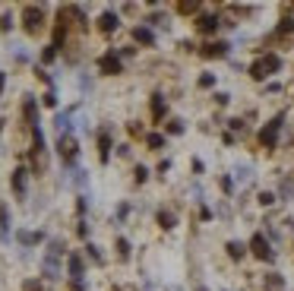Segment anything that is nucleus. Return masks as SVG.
Wrapping results in <instances>:
<instances>
[{
  "instance_id": "19",
  "label": "nucleus",
  "mask_w": 294,
  "mask_h": 291,
  "mask_svg": "<svg viewBox=\"0 0 294 291\" xmlns=\"http://www.w3.org/2000/svg\"><path fill=\"white\" fill-rule=\"evenodd\" d=\"M228 253H231L234 260H241V257H244V247H241V244H234V241H231V244H228Z\"/></svg>"
},
{
  "instance_id": "26",
  "label": "nucleus",
  "mask_w": 294,
  "mask_h": 291,
  "mask_svg": "<svg viewBox=\"0 0 294 291\" xmlns=\"http://www.w3.org/2000/svg\"><path fill=\"white\" fill-rule=\"evenodd\" d=\"M0 89H4V73H0Z\"/></svg>"
},
{
  "instance_id": "13",
  "label": "nucleus",
  "mask_w": 294,
  "mask_h": 291,
  "mask_svg": "<svg viewBox=\"0 0 294 291\" xmlns=\"http://www.w3.org/2000/svg\"><path fill=\"white\" fill-rule=\"evenodd\" d=\"M98 26H101V32H114V29H117V16H114V13H104V16L98 19Z\"/></svg>"
},
{
  "instance_id": "5",
  "label": "nucleus",
  "mask_w": 294,
  "mask_h": 291,
  "mask_svg": "<svg viewBox=\"0 0 294 291\" xmlns=\"http://www.w3.org/2000/svg\"><path fill=\"white\" fill-rule=\"evenodd\" d=\"M57 149H61L64 161H73V158H76V139H73V133H64L61 143H57Z\"/></svg>"
},
{
  "instance_id": "7",
  "label": "nucleus",
  "mask_w": 294,
  "mask_h": 291,
  "mask_svg": "<svg viewBox=\"0 0 294 291\" xmlns=\"http://www.w3.org/2000/svg\"><path fill=\"white\" fill-rule=\"evenodd\" d=\"M98 155H101V161H108V155H111V133L108 130L98 133Z\"/></svg>"
},
{
  "instance_id": "10",
  "label": "nucleus",
  "mask_w": 294,
  "mask_h": 291,
  "mask_svg": "<svg viewBox=\"0 0 294 291\" xmlns=\"http://www.w3.org/2000/svg\"><path fill=\"white\" fill-rule=\"evenodd\" d=\"M70 275H73V282L79 285V278H82V260L76 257V253L70 257Z\"/></svg>"
},
{
  "instance_id": "20",
  "label": "nucleus",
  "mask_w": 294,
  "mask_h": 291,
  "mask_svg": "<svg viewBox=\"0 0 294 291\" xmlns=\"http://www.w3.org/2000/svg\"><path fill=\"white\" fill-rule=\"evenodd\" d=\"M161 111H164V101H161V95H155V101H152V114L161 118Z\"/></svg>"
},
{
  "instance_id": "11",
  "label": "nucleus",
  "mask_w": 294,
  "mask_h": 291,
  "mask_svg": "<svg viewBox=\"0 0 294 291\" xmlns=\"http://www.w3.org/2000/svg\"><path fill=\"white\" fill-rule=\"evenodd\" d=\"M203 54H206V57H225V54H228V44H225V41H218V44H209V48H206Z\"/></svg>"
},
{
  "instance_id": "3",
  "label": "nucleus",
  "mask_w": 294,
  "mask_h": 291,
  "mask_svg": "<svg viewBox=\"0 0 294 291\" xmlns=\"http://www.w3.org/2000/svg\"><path fill=\"white\" fill-rule=\"evenodd\" d=\"M278 130H281V114H278L275 121H269V127H263V133H260V143L272 149V146H275V139H278Z\"/></svg>"
},
{
  "instance_id": "18",
  "label": "nucleus",
  "mask_w": 294,
  "mask_h": 291,
  "mask_svg": "<svg viewBox=\"0 0 294 291\" xmlns=\"http://www.w3.org/2000/svg\"><path fill=\"white\" fill-rule=\"evenodd\" d=\"M146 143H149L152 149H161V146H164V139H161L158 133H149V136H146Z\"/></svg>"
},
{
  "instance_id": "21",
  "label": "nucleus",
  "mask_w": 294,
  "mask_h": 291,
  "mask_svg": "<svg viewBox=\"0 0 294 291\" xmlns=\"http://www.w3.org/2000/svg\"><path fill=\"white\" fill-rule=\"evenodd\" d=\"M117 253H121V257H124V260H127V257H130V244H127L124 238H121V241H117Z\"/></svg>"
},
{
  "instance_id": "17",
  "label": "nucleus",
  "mask_w": 294,
  "mask_h": 291,
  "mask_svg": "<svg viewBox=\"0 0 294 291\" xmlns=\"http://www.w3.org/2000/svg\"><path fill=\"white\" fill-rule=\"evenodd\" d=\"M158 225L161 228H174V215L171 212H158Z\"/></svg>"
},
{
  "instance_id": "25",
  "label": "nucleus",
  "mask_w": 294,
  "mask_h": 291,
  "mask_svg": "<svg viewBox=\"0 0 294 291\" xmlns=\"http://www.w3.org/2000/svg\"><path fill=\"white\" fill-rule=\"evenodd\" d=\"M171 133H184V124L181 121H171Z\"/></svg>"
},
{
  "instance_id": "1",
  "label": "nucleus",
  "mask_w": 294,
  "mask_h": 291,
  "mask_svg": "<svg viewBox=\"0 0 294 291\" xmlns=\"http://www.w3.org/2000/svg\"><path fill=\"white\" fill-rule=\"evenodd\" d=\"M281 67V61L275 54H266V57H260V61H253V67H250V73H253V79H266L269 73H275V70Z\"/></svg>"
},
{
  "instance_id": "6",
  "label": "nucleus",
  "mask_w": 294,
  "mask_h": 291,
  "mask_svg": "<svg viewBox=\"0 0 294 291\" xmlns=\"http://www.w3.org/2000/svg\"><path fill=\"white\" fill-rule=\"evenodd\" d=\"M98 67H101V73L114 76V73H121V57H117V54H104L98 61Z\"/></svg>"
},
{
  "instance_id": "9",
  "label": "nucleus",
  "mask_w": 294,
  "mask_h": 291,
  "mask_svg": "<svg viewBox=\"0 0 294 291\" xmlns=\"http://www.w3.org/2000/svg\"><path fill=\"white\" fill-rule=\"evenodd\" d=\"M26 121L32 127H38V104H35V98H26Z\"/></svg>"
},
{
  "instance_id": "27",
  "label": "nucleus",
  "mask_w": 294,
  "mask_h": 291,
  "mask_svg": "<svg viewBox=\"0 0 294 291\" xmlns=\"http://www.w3.org/2000/svg\"><path fill=\"white\" fill-rule=\"evenodd\" d=\"M0 130H4V121H0Z\"/></svg>"
},
{
  "instance_id": "24",
  "label": "nucleus",
  "mask_w": 294,
  "mask_h": 291,
  "mask_svg": "<svg viewBox=\"0 0 294 291\" xmlns=\"http://www.w3.org/2000/svg\"><path fill=\"white\" fill-rule=\"evenodd\" d=\"M54 57H57V48H54V44H51V48H48V51H44V64H51V61H54Z\"/></svg>"
},
{
  "instance_id": "8",
  "label": "nucleus",
  "mask_w": 294,
  "mask_h": 291,
  "mask_svg": "<svg viewBox=\"0 0 294 291\" xmlns=\"http://www.w3.org/2000/svg\"><path fill=\"white\" fill-rule=\"evenodd\" d=\"M13 190H16V196L26 193V168H16L13 171Z\"/></svg>"
},
{
  "instance_id": "22",
  "label": "nucleus",
  "mask_w": 294,
  "mask_h": 291,
  "mask_svg": "<svg viewBox=\"0 0 294 291\" xmlns=\"http://www.w3.org/2000/svg\"><path fill=\"white\" fill-rule=\"evenodd\" d=\"M57 130H70V114H57Z\"/></svg>"
},
{
  "instance_id": "12",
  "label": "nucleus",
  "mask_w": 294,
  "mask_h": 291,
  "mask_svg": "<svg viewBox=\"0 0 294 291\" xmlns=\"http://www.w3.org/2000/svg\"><path fill=\"white\" fill-rule=\"evenodd\" d=\"M0 238H10V215H7V206H0Z\"/></svg>"
},
{
  "instance_id": "2",
  "label": "nucleus",
  "mask_w": 294,
  "mask_h": 291,
  "mask_svg": "<svg viewBox=\"0 0 294 291\" xmlns=\"http://www.w3.org/2000/svg\"><path fill=\"white\" fill-rule=\"evenodd\" d=\"M22 19H26V32H32V35H35V32H38V29H41V19H44V10H41V7H32V4H29L26 10H22Z\"/></svg>"
},
{
  "instance_id": "23",
  "label": "nucleus",
  "mask_w": 294,
  "mask_h": 291,
  "mask_svg": "<svg viewBox=\"0 0 294 291\" xmlns=\"http://www.w3.org/2000/svg\"><path fill=\"white\" fill-rule=\"evenodd\" d=\"M269 288H272V291H281V278H278V275H269Z\"/></svg>"
},
{
  "instance_id": "4",
  "label": "nucleus",
  "mask_w": 294,
  "mask_h": 291,
  "mask_svg": "<svg viewBox=\"0 0 294 291\" xmlns=\"http://www.w3.org/2000/svg\"><path fill=\"white\" fill-rule=\"evenodd\" d=\"M250 250H253L260 260H272V250H269L266 235H253V238H250Z\"/></svg>"
},
{
  "instance_id": "16",
  "label": "nucleus",
  "mask_w": 294,
  "mask_h": 291,
  "mask_svg": "<svg viewBox=\"0 0 294 291\" xmlns=\"http://www.w3.org/2000/svg\"><path fill=\"white\" fill-rule=\"evenodd\" d=\"M199 29H203V32H215L218 29V19L215 16H203V19H199Z\"/></svg>"
},
{
  "instance_id": "14",
  "label": "nucleus",
  "mask_w": 294,
  "mask_h": 291,
  "mask_svg": "<svg viewBox=\"0 0 294 291\" xmlns=\"http://www.w3.org/2000/svg\"><path fill=\"white\" fill-rule=\"evenodd\" d=\"M19 244H26V247H29V244H38L41 241V235H38V231H19Z\"/></svg>"
},
{
  "instance_id": "15",
  "label": "nucleus",
  "mask_w": 294,
  "mask_h": 291,
  "mask_svg": "<svg viewBox=\"0 0 294 291\" xmlns=\"http://www.w3.org/2000/svg\"><path fill=\"white\" fill-rule=\"evenodd\" d=\"M133 38H136L139 44H152V41H155V38H152V32H149V29H143V26L133 29Z\"/></svg>"
}]
</instances>
